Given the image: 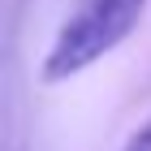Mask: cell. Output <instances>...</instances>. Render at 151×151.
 I'll return each instance as SVG.
<instances>
[{
  "label": "cell",
  "instance_id": "1",
  "mask_svg": "<svg viewBox=\"0 0 151 151\" xmlns=\"http://www.w3.org/2000/svg\"><path fill=\"white\" fill-rule=\"evenodd\" d=\"M151 0H73L60 17L56 35L43 52L39 78L43 82H69L112 56L134 30L142 26Z\"/></svg>",
  "mask_w": 151,
  "mask_h": 151
},
{
  "label": "cell",
  "instance_id": "2",
  "mask_svg": "<svg viewBox=\"0 0 151 151\" xmlns=\"http://www.w3.org/2000/svg\"><path fill=\"white\" fill-rule=\"evenodd\" d=\"M121 151H151V116H147V121H142V125L125 138V147H121Z\"/></svg>",
  "mask_w": 151,
  "mask_h": 151
}]
</instances>
